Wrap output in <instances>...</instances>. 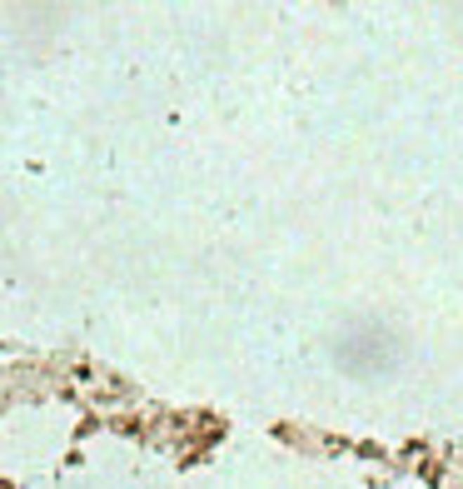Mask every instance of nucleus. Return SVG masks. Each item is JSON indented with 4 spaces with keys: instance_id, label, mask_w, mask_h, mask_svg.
<instances>
[]
</instances>
